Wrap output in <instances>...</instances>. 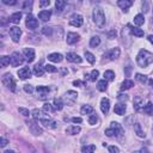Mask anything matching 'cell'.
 <instances>
[{"label": "cell", "instance_id": "cell-1", "mask_svg": "<svg viewBox=\"0 0 153 153\" xmlns=\"http://www.w3.org/2000/svg\"><path fill=\"white\" fill-rule=\"evenodd\" d=\"M136 62L140 67H147L153 62V54H151L146 49H141L136 56Z\"/></svg>", "mask_w": 153, "mask_h": 153}, {"label": "cell", "instance_id": "cell-2", "mask_svg": "<svg viewBox=\"0 0 153 153\" xmlns=\"http://www.w3.org/2000/svg\"><path fill=\"white\" fill-rule=\"evenodd\" d=\"M92 16H93V22H95V24L97 25V27L100 28V29L104 28V25H105V16H104L103 10L99 8V7H96L93 10Z\"/></svg>", "mask_w": 153, "mask_h": 153}, {"label": "cell", "instance_id": "cell-3", "mask_svg": "<svg viewBox=\"0 0 153 153\" xmlns=\"http://www.w3.org/2000/svg\"><path fill=\"white\" fill-rule=\"evenodd\" d=\"M3 84L7 87V88H10L11 91H16V81H15V79H13V76H12L10 73H6L4 76H3Z\"/></svg>", "mask_w": 153, "mask_h": 153}, {"label": "cell", "instance_id": "cell-4", "mask_svg": "<svg viewBox=\"0 0 153 153\" xmlns=\"http://www.w3.org/2000/svg\"><path fill=\"white\" fill-rule=\"evenodd\" d=\"M10 59H11V65L13 66V67H18L19 65H22V63L24 62V58L18 52L12 53V55L10 56Z\"/></svg>", "mask_w": 153, "mask_h": 153}, {"label": "cell", "instance_id": "cell-5", "mask_svg": "<svg viewBox=\"0 0 153 153\" xmlns=\"http://www.w3.org/2000/svg\"><path fill=\"white\" fill-rule=\"evenodd\" d=\"M27 124H28V127H29V129H30V132H31V134H34V135H41V134H43V131H42V128L40 126H38L35 121H28L27 122Z\"/></svg>", "mask_w": 153, "mask_h": 153}, {"label": "cell", "instance_id": "cell-6", "mask_svg": "<svg viewBox=\"0 0 153 153\" xmlns=\"http://www.w3.org/2000/svg\"><path fill=\"white\" fill-rule=\"evenodd\" d=\"M83 23H84L83 16H80V15H78V13L72 15L71 18H69V24L72 25V27L79 28V27H81V25H83Z\"/></svg>", "mask_w": 153, "mask_h": 153}, {"label": "cell", "instance_id": "cell-7", "mask_svg": "<svg viewBox=\"0 0 153 153\" xmlns=\"http://www.w3.org/2000/svg\"><path fill=\"white\" fill-rule=\"evenodd\" d=\"M10 36L15 43H18L20 40V36H22V30L18 27H12L10 28Z\"/></svg>", "mask_w": 153, "mask_h": 153}, {"label": "cell", "instance_id": "cell-8", "mask_svg": "<svg viewBox=\"0 0 153 153\" xmlns=\"http://www.w3.org/2000/svg\"><path fill=\"white\" fill-rule=\"evenodd\" d=\"M25 24H27V27H28L29 29H31V30H35V29L38 28V20H37L34 16H31V15H28Z\"/></svg>", "mask_w": 153, "mask_h": 153}, {"label": "cell", "instance_id": "cell-9", "mask_svg": "<svg viewBox=\"0 0 153 153\" xmlns=\"http://www.w3.org/2000/svg\"><path fill=\"white\" fill-rule=\"evenodd\" d=\"M37 93H38V98L44 100L48 98V93H49V87L48 86H37Z\"/></svg>", "mask_w": 153, "mask_h": 153}, {"label": "cell", "instance_id": "cell-10", "mask_svg": "<svg viewBox=\"0 0 153 153\" xmlns=\"http://www.w3.org/2000/svg\"><path fill=\"white\" fill-rule=\"evenodd\" d=\"M120 53H121L120 48H114L104 54V58H107L109 60H116L117 58H120Z\"/></svg>", "mask_w": 153, "mask_h": 153}, {"label": "cell", "instance_id": "cell-11", "mask_svg": "<svg viewBox=\"0 0 153 153\" xmlns=\"http://www.w3.org/2000/svg\"><path fill=\"white\" fill-rule=\"evenodd\" d=\"M78 98V93L75 91H67L65 95V102L67 104H73Z\"/></svg>", "mask_w": 153, "mask_h": 153}, {"label": "cell", "instance_id": "cell-12", "mask_svg": "<svg viewBox=\"0 0 153 153\" xmlns=\"http://www.w3.org/2000/svg\"><path fill=\"white\" fill-rule=\"evenodd\" d=\"M23 54H24V58L27 59L28 62H32L35 60V50L32 48H25Z\"/></svg>", "mask_w": 153, "mask_h": 153}, {"label": "cell", "instance_id": "cell-13", "mask_svg": "<svg viewBox=\"0 0 153 153\" xmlns=\"http://www.w3.org/2000/svg\"><path fill=\"white\" fill-rule=\"evenodd\" d=\"M40 121H41V123L46 127V128H48V129L56 128V122L54 120H52V119H41Z\"/></svg>", "mask_w": 153, "mask_h": 153}, {"label": "cell", "instance_id": "cell-14", "mask_svg": "<svg viewBox=\"0 0 153 153\" xmlns=\"http://www.w3.org/2000/svg\"><path fill=\"white\" fill-rule=\"evenodd\" d=\"M110 128L114 131V135H116V136H121L122 133H123L122 127H121L117 122H111V123H110Z\"/></svg>", "mask_w": 153, "mask_h": 153}, {"label": "cell", "instance_id": "cell-15", "mask_svg": "<svg viewBox=\"0 0 153 153\" xmlns=\"http://www.w3.org/2000/svg\"><path fill=\"white\" fill-rule=\"evenodd\" d=\"M109 108H110V100L108 99V98H102V100H100V110H102V112L103 114H108L109 112Z\"/></svg>", "mask_w": 153, "mask_h": 153}, {"label": "cell", "instance_id": "cell-16", "mask_svg": "<svg viewBox=\"0 0 153 153\" xmlns=\"http://www.w3.org/2000/svg\"><path fill=\"white\" fill-rule=\"evenodd\" d=\"M18 76L20 79H28V78H30L31 76V71H30V68L29 67H24V68H22V69H19L18 71Z\"/></svg>", "mask_w": 153, "mask_h": 153}, {"label": "cell", "instance_id": "cell-17", "mask_svg": "<svg viewBox=\"0 0 153 153\" xmlns=\"http://www.w3.org/2000/svg\"><path fill=\"white\" fill-rule=\"evenodd\" d=\"M79 38H80V36H79L78 34H75V32H68L66 41H67L68 44H74V43H76V42L79 41Z\"/></svg>", "mask_w": 153, "mask_h": 153}, {"label": "cell", "instance_id": "cell-18", "mask_svg": "<svg viewBox=\"0 0 153 153\" xmlns=\"http://www.w3.org/2000/svg\"><path fill=\"white\" fill-rule=\"evenodd\" d=\"M134 3V0H117V5L123 10V11H127Z\"/></svg>", "mask_w": 153, "mask_h": 153}, {"label": "cell", "instance_id": "cell-19", "mask_svg": "<svg viewBox=\"0 0 153 153\" xmlns=\"http://www.w3.org/2000/svg\"><path fill=\"white\" fill-rule=\"evenodd\" d=\"M67 60L69 62H73V63H80L83 61V59L75 53H68L67 54Z\"/></svg>", "mask_w": 153, "mask_h": 153}, {"label": "cell", "instance_id": "cell-20", "mask_svg": "<svg viewBox=\"0 0 153 153\" xmlns=\"http://www.w3.org/2000/svg\"><path fill=\"white\" fill-rule=\"evenodd\" d=\"M50 16H52V11L50 10H44V11H41L40 13H38V18L43 22H47L50 19Z\"/></svg>", "mask_w": 153, "mask_h": 153}, {"label": "cell", "instance_id": "cell-21", "mask_svg": "<svg viewBox=\"0 0 153 153\" xmlns=\"http://www.w3.org/2000/svg\"><path fill=\"white\" fill-rule=\"evenodd\" d=\"M62 59H63V56H62L60 53H53V54L48 55V60H49V61L56 62V63H58V62H61Z\"/></svg>", "mask_w": 153, "mask_h": 153}, {"label": "cell", "instance_id": "cell-22", "mask_svg": "<svg viewBox=\"0 0 153 153\" xmlns=\"http://www.w3.org/2000/svg\"><path fill=\"white\" fill-rule=\"evenodd\" d=\"M126 105L124 104H122V103H117L116 105H115V108H114V111H115V114H117V115H124V112H126Z\"/></svg>", "mask_w": 153, "mask_h": 153}, {"label": "cell", "instance_id": "cell-23", "mask_svg": "<svg viewBox=\"0 0 153 153\" xmlns=\"http://www.w3.org/2000/svg\"><path fill=\"white\" fill-rule=\"evenodd\" d=\"M80 127H78V126H71V127H68V128L66 129V133L68 134V135H76L78 133H80Z\"/></svg>", "mask_w": 153, "mask_h": 153}, {"label": "cell", "instance_id": "cell-24", "mask_svg": "<svg viewBox=\"0 0 153 153\" xmlns=\"http://www.w3.org/2000/svg\"><path fill=\"white\" fill-rule=\"evenodd\" d=\"M66 4H67V0H56L55 1V7H56V11L59 12V13L63 11Z\"/></svg>", "mask_w": 153, "mask_h": 153}, {"label": "cell", "instance_id": "cell-25", "mask_svg": "<svg viewBox=\"0 0 153 153\" xmlns=\"http://www.w3.org/2000/svg\"><path fill=\"white\" fill-rule=\"evenodd\" d=\"M44 67H42L40 63H37V65L34 67V74L35 75H37V76H42L43 75V73H44Z\"/></svg>", "mask_w": 153, "mask_h": 153}, {"label": "cell", "instance_id": "cell-26", "mask_svg": "<svg viewBox=\"0 0 153 153\" xmlns=\"http://www.w3.org/2000/svg\"><path fill=\"white\" fill-rule=\"evenodd\" d=\"M20 18H22V13L20 12H16V13H13L10 17V22H12L13 24H19Z\"/></svg>", "mask_w": 153, "mask_h": 153}, {"label": "cell", "instance_id": "cell-27", "mask_svg": "<svg viewBox=\"0 0 153 153\" xmlns=\"http://www.w3.org/2000/svg\"><path fill=\"white\" fill-rule=\"evenodd\" d=\"M128 28L131 29V31H132V34H133L134 36H138V37H142V36H144V31H142L141 29L134 28V27H132V25H128Z\"/></svg>", "mask_w": 153, "mask_h": 153}, {"label": "cell", "instance_id": "cell-28", "mask_svg": "<svg viewBox=\"0 0 153 153\" xmlns=\"http://www.w3.org/2000/svg\"><path fill=\"white\" fill-rule=\"evenodd\" d=\"M144 23H145L144 15H136L134 17V24L138 25V27H141V25H144Z\"/></svg>", "mask_w": 153, "mask_h": 153}, {"label": "cell", "instance_id": "cell-29", "mask_svg": "<svg viewBox=\"0 0 153 153\" xmlns=\"http://www.w3.org/2000/svg\"><path fill=\"white\" fill-rule=\"evenodd\" d=\"M142 111H144L146 115H149V116H153V104L151 103V102H148V103L144 107Z\"/></svg>", "mask_w": 153, "mask_h": 153}, {"label": "cell", "instance_id": "cell-30", "mask_svg": "<svg viewBox=\"0 0 153 153\" xmlns=\"http://www.w3.org/2000/svg\"><path fill=\"white\" fill-rule=\"evenodd\" d=\"M98 75H99V72L97 69H93L91 72V74H86L85 75V78H87L88 80H91V81H96L97 78H98Z\"/></svg>", "mask_w": 153, "mask_h": 153}, {"label": "cell", "instance_id": "cell-31", "mask_svg": "<svg viewBox=\"0 0 153 153\" xmlns=\"http://www.w3.org/2000/svg\"><path fill=\"white\" fill-rule=\"evenodd\" d=\"M97 88H98L100 92H104L107 88H108V83H107V80H105V79H104V80H99L98 84H97Z\"/></svg>", "mask_w": 153, "mask_h": 153}, {"label": "cell", "instance_id": "cell-32", "mask_svg": "<svg viewBox=\"0 0 153 153\" xmlns=\"http://www.w3.org/2000/svg\"><path fill=\"white\" fill-rule=\"evenodd\" d=\"M134 131H135V133H136V135L139 136V138H144L145 136V133H144V131L141 129V126H140V123H135L134 124Z\"/></svg>", "mask_w": 153, "mask_h": 153}, {"label": "cell", "instance_id": "cell-33", "mask_svg": "<svg viewBox=\"0 0 153 153\" xmlns=\"http://www.w3.org/2000/svg\"><path fill=\"white\" fill-rule=\"evenodd\" d=\"M132 86H134L133 80L127 79V80H124V81L121 84V90H128V88H131Z\"/></svg>", "mask_w": 153, "mask_h": 153}, {"label": "cell", "instance_id": "cell-34", "mask_svg": "<svg viewBox=\"0 0 153 153\" xmlns=\"http://www.w3.org/2000/svg\"><path fill=\"white\" fill-rule=\"evenodd\" d=\"M80 112L83 115H90L93 112V108L91 105H83V108L80 109Z\"/></svg>", "mask_w": 153, "mask_h": 153}, {"label": "cell", "instance_id": "cell-35", "mask_svg": "<svg viewBox=\"0 0 153 153\" xmlns=\"http://www.w3.org/2000/svg\"><path fill=\"white\" fill-rule=\"evenodd\" d=\"M10 63H11V59H10V56L4 55V56L0 58V66H1V67H6L7 65H10Z\"/></svg>", "mask_w": 153, "mask_h": 153}, {"label": "cell", "instance_id": "cell-36", "mask_svg": "<svg viewBox=\"0 0 153 153\" xmlns=\"http://www.w3.org/2000/svg\"><path fill=\"white\" fill-rule=\"evenodd\" d=\"M31 114H32V117L36 119V120L43 119V112H42V110H40V109H34Z\"/></svg>", "mask_w": 153, "mask_h": 153}, {"label": "cell", "instance_id": "cell-37", "mask_svg": "<svg viewBox=\"0 0 153 153\" xmlns=\"http://www.w3.org/2000/svg\"><path fill=\"white\" fill-rule=\"evenodd\" d=\"M104 79L107 81H112L115 79V73L112 71H105L104 72Z\"/></svg>", "mask_w": 153, "mask_h": 153}, {"label": "cell", "instance_id": "cell-38", "mask_svg": "<svg viewBox=\"0 0 153 153\" xmlns=\"http://www.w3.org/2000/svg\"><path fill=\"white\" fill-rule=\"evenodd\" d=\"M54 108H55V110H62L63 102H62L61 98H55L54 99Z\"/></svg>", "mask_w": 153, "mask_h": 153}, {"label": "cell", "instance_id": "cell-39", "mask_svg": "<svg viewBox=\"0 0 153 153\" xmlns=\"http://www.w3.org/2000/svg\"><path fill=\"white\" fill-rule=\"evenodd\" d=\"M23 10L27 12H30L32 10V0H25L23 4Z\"/></svg>", "mask_w": 153, "mask_h": 153}, {"label": "cell", "instance_id": "cell-40", "mask_svg": "<svg viewBox=\"0 0 153 153\" xmlns=\"http://www.w3.org/2000/svg\"><path fill=\"white\" fill-rule=\"evenodd\" d=\"M99 43H100V38H99L98 36H93V37H91V40H90V46H91V47L96 48V47L99 46Z\"/></svg>", "mask_w": 153, "mask_h": 153}, {"label": "cell", "instance_id": "cell-41", "mask_svg": "<svg viewBox=\"0 0 153 153\" xmlns=\"http://www.w3.org/2000/svg\"><path fill=\"white\" fill-rule=\"evenodd\" d=\"M93 151H96V146H95V145L84 146V147L81 148V152H84V153H91V152H93Z\"/></svg>", "mask_w": 153, "mask_h": 153}, {"label": "cell", "instance_id": "cell-42", "mask_svg": "<svg viewBox=\"0 0 153 153\" xmlns=\"http://www.w3.org/2000/svg\"><path fill=\"white\" fill-rule=\"evenodd\" d=\"M135 79H136L139 83H141V84H145V83L148 80L146 75H142V74H140V73H138V74L135 75Z\"/></svg>", "mask_w": 153, "mask_h": 153}, {"label": "cell", "instance_id": "cell-43", "mask_svg": "<svg viewBox=\"0 0 153 153\" xmlns=\"http://www.w3.org/2000/svg\"><path fill=\"white\" fill-rule=\"evenodd\" d=\"M141 104H142V100H141V98H135V100H134V109L135 110H141Z\"/></svg>", "mask_w": 153, "mask_h": 153}, {"label": "cell", "instance_id": "cell-44", "mask_svg": "<svg viewBox=\"0 0 153 153\" xmlns=\"http://www.w3.org/2000/svg\"><path fill=\"white\" fill-rule=\"evenodd\" d=\"M85 58H86V60L90 62V63H95V61H96L93 54H91L90 52H85Z\"/></svg>", "mask_w": 153, "mask_h": 153}, {"label": "cell", "instance_id": "cell-45", "mask_svg": "<svg viewBox=\"0 0 153 153\" xmlns=\"http://www.w3.org/2000/svg\"><path fill=\"white\" fill-rule=\"evenodd\" d=\"M44 69H46L47 72H49V73H55V72L58 71V68L54 67L53 65H46V66H44Z\"/></svg>", "mask_w": 153, "mask_h": 153}, {"label": "cell", "instance_id": "cell-46", "mask_svg": "<svg viewBox=\"0 0 153 153\" xmlns=\"http://www.w3.org/2000/svg\"><path fill=\"white\" fill-rule=\"evenodd\" d=\"M43 110L47 111V112H53V111L55 110V108H53L49 103H44V105H43Z\"/></svg>", "mask_w": 153, "mask_h": 153}, {"label": "cell", "instance_id": "cell-47", "mask_svg": "<svg viewBox=\"0 0 153 153\" xmlns=\"http://www.w3.org/2000/svg\"><path fill=\"white\" fill-rule=\"evenodd\" d=\"M42 32H43L46 36H52V34H53V29H52V28H49V27H44L43 30H42Z\"/></svg>", "mask_w": 153, "mask_h": 153}, {"label": "cell", "instance_id": "cell-48", "mask_svg": "<svg viewBox=\"0 0 153 153\" xmlns=\"http://www.w3.org/2000/svg\"><path fill=\"white\" fill-rule=\"evenodd\" d=\"M97 121H98L97 115H91V116H90V119H88V123H90L91 126L96 124V123H97Z\"/></svg>", "mask_w": 153, "mask_h": 153}, {"label": "cell", "instance_id": "cell-49", "mask_svg": "<svg viewBox=\"0 0 153 153\" xmlns=\"http://www.w3.org/2000/svg\"><path fill=\"white\" fill-rule=\"evenodd\" d=\"M18 111L23 115V116H29V115H30V111L28 110V109H25V108H18Z\"/></svg>", "mask_w": 153, "mask_h": 153}, {"label": "cell", "instance_id": "cell-50", "mask_svg": "<svg viewBox=\"0 0 153 153\" xmlns=\"http://www.w3.org/2000/svg\"><path fill=\"white\" fill-rule=\"evenodd\" d=\"M24 91L28 93H32L34 92V87L31 85H24Z\"/></svg>", "mask_w": 153, "mask_h": 153}, {"label": "cell", "instance_id": "cell-51", "mask_svg": "<svg viewBox=\"0 0 153 153\" xmlns=\"http://www.w3.org/2000/svg\"><path fill=\"white\" fill-rule=\"evenodd\" d=\"M3 3L5 5H8V6H13V5H16L17 0H3Z\"/></svg>", "mask_w": 153, "mask_h": 153}, {"label": "cell", "instance_id": "cell-52", "mask_svg": "<svg viewBox=\"0 0 153 153\" xmlns=\"http://www.w3.org/2000/svg\"><path fill=\"white\" fill-rule=\"evenodd\" d=\"M109 152H111V153H119L120 148L116 147V146H109Z\"/></svg>", "mask_w": 153, "mask_h": 153}, {"label": "cell", "instance_id": "cell-53", "mask_svg": "<svg viewBox=\"0 0 153 153\" xmlns=\"http://www.w3.org/2000/svg\"><path fill=\"white\" fill-rule=\"evenodd\" d=\"M49 4H50V0H41L40 1L41 7H47V6H49Z\"/></svg>", "mask_w": 153, "mask_h": 153}, {"label": "cell", "instance_id": "cell-54", "mask_svg": "<svg viewBox=\"0 0 153 153\" xmlns=\"http://www.w3.org/2000/svg\"><path fill=\"white\" fill-rule=\"evenodd\" d=\"M7 144H8V141H7L5 138H1V139H0V147H5Z\"/></svg>", "mask_w": 153, "mask_h": 153}, {"label": "cell", "instance_id": "cell-55", "mask_svg": "<svg viewBox=\"0 0 153 153\" xmlns=\"http://www.w3.org/2000/svg\"><path fill=\"white\" fill-rule=\"evenodd\" d=\"M73 85L74 86H85V83L80 81V80H75V81H73Z\"/></svg>", "mask_w": 153, "mask_h": 153}, {"label": "cell", "instance_id": "cell-56", "mask_svg": "<svg viewBox=\"0 0 153 153\" xmlns=\"http://www.w3.org/2000/svg\"><path fill=\"white\" fill-rule=\"evenodd\" d=\"M105 135H107V136H109V138H111V136H114V131H112L111 128H109V129H107V131H105Z\"/></svg>", "mask_w": 153, "mask_h": 153}, {"label": "cell", "instance_id": "cell-57", "mask_svg": "<svg viewBox=\"0 0 153 153\" xmlns=\"http://www.w3.org/2000/svg\"><path fill=\"white\" fill-rule=\"evenodd\" d=\"M117 98H119L120 100H127V99H128V96H127L126 93H124V95H123V93H120Z\"/></svg>", "mask_w": 153, "mask_h": 153}, {"label": "cell", "instance_id": "cell-58", "mask_svg": "<svg viewBox=\"0 0 153 153\" xmlns=\"http://www.w3.org/2000/svg\"><path fill=\"white\" fill-rule=\"evenodd\" d=\"M81 121H83V120H81L80 117H73V119H72V122H74V123H81Z\"/></svg>", "mask_w": 153, "mask_h": 153}, {"label": "cell", "instance_id": "cell-59", "mask_svg": "<svg viewBox=\"0 0 153 153\" xmlns=\"http://www.w3.org/2000/svg\"><path fill=\"white\" fill-rule=\"evenodd\" d=\"M114 37H116V31H110L109 32V38H114Z\"/></svg>", "mask_w": 153, "mask_h": 153}, {"label": "cell", "instance_id": "cell-60", "mask_svg": "<svg viewBox=\"0 0 153 153\" xmlns=\"http://www.w3.org/2000/svg\"><path fill=\"white\" fill-rule=\"evenodd\" d=\"M148 41L153 44V35H149V36H148Z\"/></svg>", "mask_w": 153, "mask_h": 153}, {"label": "cell", "instance_id": "cell-61", "mask_svg": "<svg viewBox=\"0 0 153 153\" xmlns=\"http://www.w3.org/2000/svg\"><path fill=\"white\" fill-rule=\"evenodd\" d=\"M148 83H149V85L153 87V80H152V79H149V80H148Z\"/></svg>", "mask_w": 153, "mask_h": 153}, {"label": "cell", "instance_id": "cell-62", "mask_svg": "<svg viewBox=\"0 0 153 153\" xmlns=\"http://www.w3.org/2000/svg\"><path fill=\"white\" fill-rule=\"evenodd\" d=\"M4 153H13V151H5Z\"/></svg>", "mask_w": 153, "mask_h": 153}, {"label": "cell", "instance_id": "cell-63", "mask_svg": "<svg viewBox=\"0 0 153 153\" xmlns=\"http://www.w3.org/2000/svg\"><path fill=\"white\" fill-rule=\"evenodd\" d=\"M93 1H100V0H93Z\"/></svg>", "mask_w": 153, "mask_h": 153}, {"label": "cell", "instance_id": "cell-64", "mask_svg": "<svg viewBox=\"0 0 153 153\" xmlns=\"http://www.w3.org/2000/svg\"><path fill=\"white\" fill-rule=\"evenodd\" d=\"M152 25H153V18H152Z\"/></svg>", "mask_w": 153, "mask_h": 153}]
</instances>
